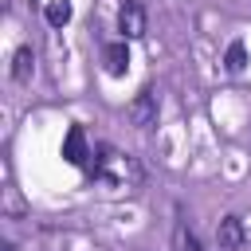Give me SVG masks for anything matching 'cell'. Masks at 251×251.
Segmentation results:
<instances>
[{"label":"cell","instance_id":"cell-1","mask_svg":"<svg viewBox=\"0 0 251 251\" xmlns=\"http://www.w3.org/2000/svg\"><path fill=\"white\" fill-rule=\"evenodd\" d=\"M90 173H94L106 188H114V192H129V188L141 184V165H137L129 153H118V149H110V145H98V153H94V161H90Z\"/></svg>","mask_w":251,"mask_h":251},{"label":"cell","instance_id":"cell-2","mask_svg":"<svg viewBox=\"0 0 251 251\" xmlns=\"http://www.w3.org/2000/svg\"><path fill=\"white\" fill-rule=\"evenodd\" d=\"M118 31H122V39H141L145 35V8H141V0H126L118 8Z\"/></svg>","mask_w":251,"mask_h":251},{"label":"cell","instance_id":"cell-3","mask_svg":"<svg viewBox=\"0 0 251 251\" xmlns=\"http://www.w3.org/2000/svg\"><path fill=\"white\" fill-rule=\"evenodd\" d=\"M126 118L137 126V129H149V126H157V94L153 90H141L129 106H126Z\"/></svg>","mask_w":251,"mask_h":251},{"label":"cell","instance_id":"cell-4","mask_svg":"<svg viewBox=\"0 0 251 251\" xmlns=\"http://www.w3.org/2000/svg\"><path fill=\"white\" fill-rule=\"evenodd\" d=\"M63 157L71 161V165H78V169H90V149H86V133H82V126H71L67 129V141H63Z\"/></svg>","mask_w":251,"mask_h":251},{"label":"cell","instance_id":"cell-5","mask_svg":"<svg viewBox=\"0 0 251 251\" xmlns=\"http://www.w3.org/2000/svg\"><path fill=\"white\" fill-rule=\"evenodd\" d=\"M216 243H220V251H239L243 247V224H239V216H224L220 220Z\"/></svg>","mask_w":251,"mask_h":251},{"label":"cell","instance_id":"cell-6","mask_svg":"<svg viewBox=\"0 0 251 251\" xmlns=\"http://www.w3.org/2000/svg\"><path fill=\"white\" fill-rule=\"evenodd\" d=\"M102 59H106V75H114V78L126 75V67H129V47H126V39H122V43H110Z\"/></svg>","mask_w":251,"mask_h":251},{"label":"cell","instance_id":"cell-7","mask_svg":"<svg viewBox=\"0 0 251 251\" xmlns=\"http://www.w3.org/2000/svg\"><path fill=\"white\" fill-rule=\"evenodd\" d=\"M31 67H35L31 47H20L16 59H12V78H16V82H27V78H31Z\"/></svg>","mask_w":251,"mask_h":251},{"label":"cell","instance_id":"cell-8","mask_svg":"<svg viewBox=\"0 0 251 251\" xmlns=\"http://www.w3.org/2000/svg\"><path fill=\"white\" fill-rule=\"evenodd\" d=\"M43 16H47V24H51V27H63V24H71V0H47Z\"/></svg>","mask_w":251,"mask_h":251},{"label":"cell","instance_id":"cell-9","mask_svg":"<svg viewBox=\"0 0 251 251\" xmlns=\"http://www.w3.org/2000/svg\"><path fill=\"white\" fill-rule=\"evenodd\" d=\"M173 251H200V239H196V231H188V224H176V231H173Z\"/></svg>","mask_w":251,"mask_h":251},{"label":"cell","instance_id":"cell-10","mask_svg":"<svg viewBox=\"0 0 251 251\" xmlns=\"http://www.w3.org/2000/svg\"><path fill=\"white\" fill-rule=\"evenodd\" d=\"M227 71H231V75H239V71H243V43H239V39L227 47Z\"/></svg>","mask_w":251,"mask_h":251}]
</instances>
